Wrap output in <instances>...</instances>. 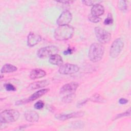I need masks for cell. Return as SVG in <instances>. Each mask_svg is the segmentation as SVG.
I'll use <instances>...</instances> for the list:
<instances>
[{"instance_id":"obj_1","label":"cell","mask_w":131,"mask_h":131,"mask_svg":"<svg viewBox=\"0 0 131 131\" xmlns=\"http://www.w3.org/2000/svg\"><path fill=\"white\" fill-rule=\"evenodd\" d=\"M74 33L73 27L69 25L60 26L57 27L54 32V37L57 40H66L71 38Z\"/></svg>"},{"instance_id":"obj_2","label":"cell","mask_w":131,"mask_h":131,"mask_svg":"<svg viewBox=\"0 0 131 131\" xmlns=\"http://www.w3.org/2000/svg\"><path fill=\"white\" fill-rule=\"evenodd\" d=\"M104 48L100 43H92L89 50V58L93 62H97L100 61L104 54Z\"/></svg>"},{"instance_id":"obj_3","label":"cell","mask_w":131,"mask_h":131,"mask_svg":"<svg viewBox=\"0 0 131 131\" xmlns=\"http://www.w3.org/2000/svg\"><path fill=\"white\" fill-rule=\"evenodd\" d=\"M19 117V112L15 110H8L3 111L0 114L1 123H8L16 121Z\"/></svg>"},{"instance_id":"obj_4","label":"cell","mask_w":131,"mask_h":131,"mask_svg":"<svg viewBox=\"0 0 131 131\" xmlns=\"http://www.w3.org/2000/svg\"><path fill=\"white\" fill-rule=\"evenodd\" d=\"M59 51L58 48L54 46L45 47L39 49L37 52V55L39 58L50 57L53 55L57 54Z\"/></svg>"},{"instance_id":"obj_5","label":"cell","mask_w":131,"mask_h":131,"mask_svg":"<svg viewBox=\"0 0 131 131\" xmlns=\"http://www.w3.org/2000/svg\"><path fill=\"white\" fill-rule=\"evenodd\" d=\"M95 33L97 40L102 44H106L110 42L111 39V34L108 31L100 28L96 27Z\"/></svg>"},{"instance_id":"obj_6","label":"cell","mask_w":131,"mask_h":131,"mask_svg":"<svg viewBox=\"0 0 131 131\" xmlns=\"http://www.w3.org/2000/svg\"><path fill=\"white\" fill-rule=\"evenodd\" d=\"M124 43L120 38L115 39L112 44L110 51V55L113 58H116L122 50Z\"/></svg>"},{"instance_id":"obj_7","label":"cell","mask_w":131,"mask_h":131,"mask_svg":"<svg viewBox=\"0 0 131 131\" xmlns=\"http://www.w3.org/2000/svg\"><path fill=\"white\" fill-rule=\"evenodd\" d=\"M79 70L78 66L72 63H66L60 66L58 71L61 74L69 75L77 73Z\"/></svg>"},{"instance_id":"obj_8","label":"cell","mask_w":131,"mask_h":131,"mask_svg":"<svg viewBox=\"0 0 131 131\" xmlns=\"http://www.w3.org/2000/svg\"><path fill=\"white\" fill-rule=\"evenodd\" d=\"M49 90H50L49 89H44L39 90V91L35 92L33 94H32L30 97H29L27 99H23L21 100L17 101V102H16L15 104H16V105H19V104L20 105L22 104H24V103L30 102L31 101H34L36 99L41 97L43 95L46 94L47 93H48L49 91Z\"/></svg>"},{"instance_id":"obj_9","label":"cell","mask_w":131,"mask_h":131,"mask_svg":"<svg viewBox=\"0 0 131 131\" xmlns=\"http://www.w3.org/2000/svg\"><path fill=\"white\" fill-rule=\"evenodd\" d=\"M72 19V15L68 10L64 11L58 18L56 21L57 24L60 26L68 25Z\"/></svg>"},{"instance_id":"obj_10","label":"cell","mask_w":131,"mask_h":131,"mask_svg":"<svg viewBox=\"0 0 131 131\" xmlns=\"http://www.w3.org/2000/svg\"><path fill=\"white\" fill-rule=\"evenodd\" d=\"M79 86L78 83L76 82H70L63 85L60 90V93L61 94H71L74 93L76 89Z\"/></svg>"},{"instance_id":"obj_11","label":"cell","mask_w":131,"mask_h":131,"mask_svg":"<svg viewBox=\"0 0 131 131\" xmlns=\"http://www.w3.org/2000/svg\"><path fill=\"white\" fill-rule=\"evenodd\" d=\"M84 115V113L82 112H78L71 113L70 114H57L55 115V117L59 120L64 121L71 118H79L83 116Z\"/></svg>"},{"instance_id":"obj_12","label":"cell","mask_w":131,"mask_h":131,"mask_svg":"<svg viewBox=\"0 0 131 131\" xmlns=\"http://www.w3.org/2000/svg\"><path fill=\"white\" fill-rule=\"evenodd\" d=\"M41 40V37L34 32H30L28 35L27 44L29 47H33L38 44Z\"/></svg>"},{"instance_id":"obj_13","label":"cell","mask_w":131,"mask_h":131,"mask_svg":"<svg viewBox=\"0 0 131 131\" xmlns=\"http://www.w3.org/2000/svg\"><path fill=\"white\" fill-rule=\"evenodd\" d=\"M49 83V81H48V80H42L40 81H35L30 84L28 86L27 89L30 91L38 89L47 86Z\"/></svg>"},{"instance_id":"obj_14","label":"cell","mask_w":131,"mask_h":131,"mask_svg":"<svg viewBox=\"0 0 131 131\" xmlns=\"http://www.w3.org/2000/svg\"><path fill=\"white\" fill-rule=\"evenodd\" d=\"M25 118L29 122H36L39 120V115L36 112L29 111L25 113Z\"/></svg>"},{"instance_id":"obj_15","label":"cell","mask_w":131,"mask_h":131,"mask_svg":"<svg viewBox=\"0 0 131 131\" xmlns=\"http://www.w3.org/2000/svg\"><path fill=\"white\" fill-rule=\"evenodd\" d=\"M104 12V7L100 4H97L93 6L91 9V14L92 15L99 17L103 14Z\"/></svg>"},{"instance_id":"obj_16","label":"cell","mask_w":131,"mask_h":131,"mask_svg":"<svg viewBox=\"0 0 131 131\" xmlns=\"http://www.w3.org/2000/svg\"><path fill=\"white\" fill-rule=\"evenodd\" d=\"M46 75L45 71L40 69H33L30 73V77L31 79H35L39 78H42Z\"/></svg>"},{"instance_id":"obj_17","label":"cell","mask_w":131,"mask_h":131,"mask_svg":"<svg viewBox=\"0 0 131 131\" xmlns=\"http://www.w3.org/2000/svg\"><path fill=\"white\" fill-rule=\"evenodd\" d=\"M49 62L53 65L61 66L63 63V60L62 57L58 54H56L52 55L49 57Z\"/></svg>"},{"instance_id":"obj_18","label":"cell","mask_w":131,"mask_h":131,"mask_svg":"<svg viewBox=\"0 0 131 131\" xmlns=\"http://www.w3.org/2000/svg\"><path fill=\"white\" fill-rule=\"evenodd\" d=\"M17 68L11 64H5L4 65L1 70V73H11L17 71Z\"/></svg>"},{"instance_id":"obj_19","label":"cell","mask_w":131,"mask_h":131,"mask_svg":"<svg viewBox=\"0 0 131 131\" xmlns=\"http://www.w3.org/2000/svg\"><path fill=\"white\" fill-rule=\"evenodd\" d=\"M91 101L94 102L98 103H103L105 101V100L99 94H94L90 99Z\"/></svg>"},{"instance_id":"obj_20","label":"cell","mask_w":131,"mask_h":131,"mask_svg":"<svg viewBox=\"0 0 131 131\" xmlns=\"http://www.w3.org/2000/svg\"><path fill=\"white\" fill-rule=\"evenodd\" d=\"M75 97V94L74 93H71L66 95L62 99V101L64 103L71 102Z\"/></svg>"},{"instance_id":"obj_21","label":"cell","mask_w":131,"mask_h":131,"mask_svg":"<svg viewBox=\"0 0 131 131\" xmlns=\"http://www.w3.org/2000/svg\"><path fill=\"white\" fill-rule=\"evenodd\" d=\"M118 6L119 9L122 11H126L127 8V5L125 1H119L118 3Z\"/></svg>"},{"instance_id":"obj_22","label":"cell","mask_w":131,"mask_h":131,"mask_svg":"<svg viewBox=\"0 0 131 131\" xmlns=\"http://www.w3.org/2000/svg\"><path fill=\"white\" fill-rule=\"evenodd\" d=\"M88 19L90 21H91V22L94 23L99 22L101 20V18L99 17H97V16L92 15V14H90V15H89Z\"/></svg>"},{"instance_id":"obj_23","label":"cell","mask_w":131,"mask_h":131,"mask_svg":"<svg viewBox=\"0 0 131 131\" xmlns=\"http://www.w3.org/2000/svg\"><path fill=\"white\" fill-rule=\"evenodd\" d=\"M82 2L83 4L86 6H94L97 4H99V3L101 2V1H83Z\"/></svg>"},{"instance_id":"obj_24","label":"cell","mask_w":131,"mask_h":131,"mask_svg":"<svg viewBox=\"0 0 131 131\" xmlns=\"http://www.w3.org/2000/svg\"><path fill=\"white\" fill-rule=\"evenodd\" d=\"M130 115V108H129L127 111H126L125 112H124L123 113H121L120 114H118L117 115V116L115 117V119H117L123 117H125V116H129Z\"/></svg>"},{"instance_id":"obj_25","label":"cell","mask_w":131,"mask_h":131,"mask_svg":"<svg viewBox=\"0 0 131 131\" xmlns=\"http://www.w3.org/2000/svg\"><path fill=\"white\" fill-rule=\"evenodd\" d=\"M34 108L36 110H40L44 106V103L41 100H39L37 101L35 104H34Z\"/></svg>"},{"instance_id":"obj_26","label":"cell","mask_w":131,"mask_h":131,"mask_svg":"<svg viewBox=\"0 0 131 131\" xmlns=\"http://www.w3.org/2000/svg\"><path fill=\"white\" fill-rule=\"evenodd\" d=\"M4 87H5V89L8 91H16L15 87L13 85H12L10 83H6V84H5Z\"/></svg>"},{"instance_id":"obj_27","label":"cell","mask_w":131,"mask_h":131,"mask_svg":"<svg viewBox=\"0 0 131 131\" xmlns=\"http://www.w3.org/2000/svg\"><path fill=\"white\" fill-rule=\"evenodd\" d=\"M113 23V19L111 16L108 15L107 17L105 19L104 21V24L105 25H110Z\"/></svg>"},{"instance_id":"obj_28","label":"cell","mask_w":131,"mask_h":131,"mask_svg":"<svg viewBox=\"0 0 131 131\" xmlns=\"http://www.w3.org/2000/svg\"><path fill=\"white\" fill-rule=\"evenodd\" d=\"M119 102L121 104H124L128 102V100L125 98H121L119 100Z\"/></svg>"},{"instance_id":"obj_29","label":"cell","mask_w":131,"mask_h":131,"mask_svg":"<svg viewBox=\"0 0 131 131\" xmlns=\"http://www.w3.org/2000/svg\"><path fill=\"white\" fill-rule=\"evenodd\" d=\"M73 52V50L71 48H68L66 51H64L63 52V54L64 55H68V54H71Z\"/></svg>"},{"instance_id":"obj_30","label":"cell","mask_w":131,"mask_h":131,"mask_svg":"<svg viewBox=\"0 0 131 131\" xmlns=\"http://www.w3.org/2000/svg\"><path fill=\"white\" fill-rule=\"evenodd\" d=\"M57 2L61 3H63L64 4H70L71 3H73V1H58Z\"/></svg>"}]
</instances>
